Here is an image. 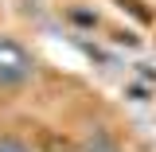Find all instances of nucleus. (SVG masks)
Segmentation results:
<instances>
[{"mask_svg": "<svg viewBox=\"0 0 156 152\" xmlns=\"http://www.w3.org/2000/svg\"><path fill=\"white\" fill-rule=\"evenodd\" d=\"M31 74H35L31 55L20 47L16 39L0 35V86H23Z\"/></svg>", "mask_w": 156, "mask_h": 152, "instance_id": "f257e3e1", "label": "nucleus"}, {"mask_svg": "<svg viewBox=\"0 0 156 152\" xmlns=\"http://www.w3.org/2000/svg\"><path fill=\"white\" fill-rule=\"evenodd\" d=\"M86 152H117V144H113L105 133H101V129H94V136L86 140Z\"/></svg>", "mask_w": 156, "mask_h": 152, "instance_id": "f03ea898", "label": "nucleus"}, {"mask_svg": "<svg viewBox=\"0 0 156 152\" xmlns=\"http://www.w3.org/2000/svg\"><path fill=\"white\" fill-rule=\"evenodd\" d=\"M0 152H31V148H27V140H20V136H12V133H4V136H0Z\"/></svg>", "mask_w": 156, "mask_h": 152, "instance_id": "7ed1b4c3", "label": "nucleus"}]
</instances>
